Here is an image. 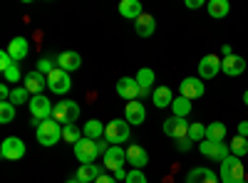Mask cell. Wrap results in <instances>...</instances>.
<instances>
[{
	"label": "cell",
	"mask_w": 248,
	"mask_h": 183,
	"mask_svg": "<svg viewBox=\"0 0 248 183\" xmlns=\"http://www.w3.org/2000/svg\"><path fill=\"white\" fill-rule=\"evenodd\" d=\"M218 181L221 183H243L246 181V169H243V161L238 156H229L221 161V169H218Z\"/></svg>",
	"instance_id": "cell-1"
},
{
	"label": "cell",
	"mask_w": 248,
	"mask_h": 183,
	"mask_svg": "<svg viewBox=\"0 0 248 183\" xmlns=\"http://www.w3.org/2000/svg\"><path fill=\"white\" fill-rule=\"evenodd\" d=\"M28 109H30V116H32V127L37 129L40 124H43L45 119H52V104L50 99L45 94H35L30 101H28Z\"/></svg>",
	"instance_id": "cell-2"
},
{
	"label": "cell",
	"mask_w": 248,
	"mask_h": 183,
	"mask_svg": "<svg viewBox=\"0 0 248 183\" xmlns=\"http://www.w3.org/2000/svg\"><path fill=\"white\" fill-rule=\"evenodd\" d=\"M40 146H55L57 141H62V124H57L55 119H45L43 124L35 129Z\"/></svg>",
	"instance_id": "cell-3"
},
{
	"label": "cell",
	"mask_w": 248,
	"mask_h": 183,
	"mask_svg": "<svg viewBox=\"0 0 248 183\" xmlns=\"http://www.w3.org/2000/svg\"><path fill=\"white\" fill-rule=\"evenodd\" d=\"M77 116H79V104L75 99H62V101H57L55 109H52V119L57 121V124H62V127L75 124Z\"/></svg>",
	"instance_id": "cell-4"
},
{
	"label": "cell",
	"mask_w": 248,
	"mask_h": 183,
	"mask_svg": "<svg viewBox=\"0 0 248 183\" xmlns=\"http://www.w3.org/2000/svg\"><path fill=\"white\" fill-rule=\"evenodd\" d=\"M129 121L127 119H112L109 124H107V129H105V139L109 141L112 146H119V144H124V141L129 139Z\"/></svg>",
	"instance_id": "cell-5"
},
{
	"label": "cell",
	"mask_w": 248,
	"mask_h": 183,
	"mask_svg": "<svg viewBox=\"0 0 248 183\" xmlns=\"http://www.w3.org/2000/svg\"><path fill=\"white\" fill-rule=\"evenodd\" d=\"M199 151H201V156L214 158V161H218V164H221L223 158L231 156V149H229L226 141H209V139H203L201 144H199Z\"/></svg>",
	"instance_id": "cell-6"
},
{
	"label": "cell",
	"mask_w": 248,
	"mask_h": 183,
	"mask_svg": "<svg viewBox=\"0 0 248 183\" xmlns=\"http://www.w3.org/2000/svg\"><path fill=\"white\" fill-rule=\"evenodd\" d=\"M47 89L52 94H67L72 89V79H70V72L55 67L50 74H47Z\"/></svg>",
	"instance_id": "cell-7"
},
{
	"label": "cell",
	"mask_w": 248,
	"mask_h": 183,
	"mask_svg": "<svg viewBox=\"0 0 248 183\" xmlns=\"http://www.w3.org/2000/svg\"><path fill=\"white\" fill-rule=\"evenodd\" d=\"M189 119H179V116H171V119H164V134L174 141H181V139H189Z\"/></svg>",
	"instance_id": "cell-8"
},
{
	"label": "cell",
	"mask_w": 248,
	"mask_h": 183,
	"mask_svg": "<svg viewBox=\"0 0 248 183\" xmlns=\"http://www.w3.org/2000/svg\"><path fill=\"white\" fill-rule=\"evenodd\" d=\"M25 141L17 139V136H8L3 139V144H0V156H3L5 161H20L25 156Z\"/></svg>",
	"instance_id": "cell-9"
},
{
	"label": "cell",
	"mask_w": 248,
	"mask_h": 183,
	"mask_svg": "<svg viewBox=\"0 0 248 183\" xmlns=\"http://www.w3.org/2000/svg\"><path fill=\"white\" fill-rule=\"evenodd\" d=\"M75 156L79 158V164H82V166L94 164V158L99 156L97 141H92V139H85V136H82V139L77 141V144H75Z\"/></svg>",
	"instance_id": "cell-10"
},
{
	"label": "cell",
	"mask_w": 248,
	"mask_h": 183,
	"mask_svg": "<svg viewBox=\"0 0 248 183\" xmlns=\"http://www.w3.org/2000/svg\"><path fill=\"white\" fill-rule=\"evenodd\" d=\"M179 92H181V97L191 99V101H194V99H201V97H203V92H206L203 79H201V77H186V79H181Z\"/></svg>",
	"instance_id": "cell-11"
},
{
	"label": "cell",
	"mask_w": 248,
	"mask_h": 183,
	"mask_svg": "<svg viewBox=\"0 0 248 183\" xmlns=\"http://www.w3.org/2000/svg\"><path fill=\"white\" fill-rule=\"evenodd\" d=\"M124 164H127V151L122 146H109V151L102 158V166L109 171H119V169H124Z\"/></svg>",
	"instance_id": "cell-12"
},
{
	"label": "cell",
	"mask_w": 248,
	"mask_h": 183,
	"mask_svg": "<svg viewBox=\"0 0 248 183\" xmlns=\"http://www.w3.org/2000/svg\"><path fill=\"white\" fill-rule=\"evenodd\" d=\"M117 94L122 97V99H127V101H134V99H139V82L134 77H122L119 82H117Z\"/></svg>",
	"instance_id": "cell-13"
},
{
	"label": "cell",
	"mask_w": 248,
	"mask_h": 183,
	"mask_svg": "<svg viewBox=\"0 0 248 183\" xmlns=\"http://www.w3.org/2000/svg\"><path fill=\"white\" fill-rule=\"evenodd\" d=\"M218 72H221V57H216V55L201 57V62H199V77L201 79H214Z\"/></svg>",
	"instance_id": "cell-14"
},
{
	"label": "cell",
	"mask_w": 248,
	"mask_h": 183,
	"mask_svg": "<svg viewBox=\"0 0 248 183\" xmlns=\"http://www.w3.org/2000/svg\"><path fill=\"white\" fill-rule=\"evenodd\" d=\"M124 119L129 121V127H139V124H144V119H147V109H144V104H141L139 99L127 101V109H124Z\"/></svg>",
	"instance_id": "cell-15"
},
{
	"label": "cell",
	"mask_w": 248,
	"mask_h": 183,
	"mask_svg": "<svg viewBox=\"0 0 248 183\" xmlns=\"http://www.w3.org/2000/svg\"><path fill=\"white\" fill-rule=\"evenodd\" d=\"M221 72L229 74V77H238L246 72V59L241 55H231V57H223L221 59Z\"/></svg>",
	"instance_id": "cell-16"
},
{
	"label": "cell",
	"mask_w": 248,
	"mask_h": 183,
	"mask_svg": "<svg viewBox=\"0 0 248 183\" xmlns=\"http://www.w3.org/2000/svg\"><path fill=\"white\" fill-rule=\"evenodd\" d=\"M127 164L132 166V169H144L149 164V154H147V149L144 146H139V144H132L129 149H127Z\"/></svg>",
	"instance_id": "cell-17"
},
{
	"label": "cell",
	"mask_w": 248,
	"mask_h": 183,
	"mask_svg": "<svg viewBox=\"0 0 248 183\" xmlns=\"http://www.w3.org/2000/svg\"><path fill=\"white\" fill-rule=\"evenodd\" d=\"M23 87L35 97V94H43V89L47 87V77L43 74V72H30V74H25V79H23Z\"/></svg>",
	"instance_id": "cell-18"
},
{
	"label": "cell",
	"mask_w": 248,
	"mask_h": 183,
	"mask_svg": "<svg viewBox=\"0 0 248 183\" xmlns=\"http://www.w3.org/2000/svg\"><path fill=\"white\" fill-rule=\"evenodd\" d=\"M57 67L65 70V72H75V70L82 67V57H79L77 52H72V50L60 52V55H57Z\"/></svg>",
	"instance_id": "cell-19"
},
{
	"label": "cell",
	"mask_w": 248,
	"mask_h": 183,
	"mask_svg": "<svg viewBox=\"0 0 248 183\" xmlns=\"http://www.w3.org/2000/svg\"><path fill=\"white\" fill-rule=\"evenodd\" d=\"M119 15L137 23V20L144 15V8H141L139 0H122V3H119Z\"/></svg>",
	"instance_id": "cell-20"
},
{
	"label": "cell",
	"mask_w": 248,
	"mask_h": 183,
	"mask_svg": "<svg viewBox=\"0 0 248 183\" xmlns=\"http://www.w3.org/2000/svg\"><path fill=\"white\" fill-rule=\"evenodd\" d=\"M186 183H218V176H214V171L203 166H196L186 173Z\"/></svg>",
	"instance_id": "cell-21"
},
{
	"label": "cell",
	"mask_w": 248,
	"mask_h": 183,
	"mask_svg": "<svg viewBox=\"0 0 248 183\" xmlns=\"http://www.w3.org/2000/svg\"><path fill=\"white\" fill-rule=\"evenodd\" d=\"M8 52H10V57L15 59V62L25 59V57H28V52H30L28 40H25V37H13L10 42H8Z\"/></svg>",
	"instance_id": "cell-22"
},
{
	"label": "cell",
	"mask_w": 248,
	"mask_h": 183,
	"mask_svg": "<svg viewBox=\"0 0 248 183\" xmlns=\"http://www.w3.org/2000/svg\"><path fill=\"white\" fill-rule=\"evenodd\" d=\"M154 30H156V20H154V15H147V13H144V15L137 20V23H134V32H137L139 37H152Z\"/></svg>",
	"instance_id": "cell-23"
},
{
	"label": "cell",
	"mask_w": 248,
	"mask_h": 183,
	"mask_svg": "<svg viewBox=\"0 0 248 183\" xmlns=\"http://www.w3.org/2000/svg\"><path fill=\"white\" fill-rule=\"evenodd\" d=\"M152 101H154V107L156 109H167V107H171V101H174V94H171V89L169 87H156L154 89V94H152Z\"/></svg>",
	"instance_id": "cell-24"
},
{
	"label": "cell",
	"mask_w": 248,
	"mask_h": 183,
	"mask_svg": "<svg viewBox=\"0 0 248 183\" xmlns=\"http://www.w3.org/2000/svg\"><path fill=\"white\" fill-rule=\"evenodd\" d=\"M206 10H209V15L214 20H221V17H226L231 13V3L229 0H209V3H206Z\"/></svg>",
	"instance_id": "cell-25"
},
{
	"label": "cell",
	"mask_w": 248,
	"mask_h": 183,
	"mask_svg": "<svg viewBox=\"0 0 248 183\" xmlns=\"http://www.w3.org/2000/svg\"><path fill=\"white\" fill-rule=\"evenodd\" d=\"M102 176V166L99 164H87V166H79V171H77V181L79 183H92V181H97Z\"/></svg>",
	"instance_id": "cell-26"
},
{
	"label": "cell",
	"mask_w": 248,
	"mask_h": 183,
	"mask_svg": "<svg viewBox=\"0 0 248 183\" xmlns=\"http://www.w3.org/2000/svg\"><path fill=\"white\" fill-rule=\"evenodd\" d=\"M191 109H194V104H191V99H186V97H174V101H171V112H174V116H179V119H186L191 114Z\"/></svg>",
	"instance_id": "cell-27"
},
{
	"label": "cell",
	"mask_w": 248,
	"mask_h": 183,
	"mask_svg": "<svg viewBox=\"0 0 248 183\" xmlns=\"http://www.w3.org/2000/svg\"><path fill=\"white\" fill-rule=\"evenodd\" d=\"M134 79L139 82V89H141V92H154L152 84H154V79H156V77H154V70H152V67H141V70L137 72Z\"/></svg>",
	"instance_id": "cell-28"
},
{
	"label": "cell",
	"mask_w": 248,
	"mask_h": 183,
	"mask_svg": "<svg viewBox=\"0 0 248 183\" xmlns=\"http://www.w3.org/2000/svg\"><path fill=\"white\" fill-rule=\"evenodd\" d=\"M105 124H102L99 119H90L87 124H85V129H82V134H85V139H92V141H99L102 139V134H105Z\"/></svg>",
	"instance_id": "cell-29"
},
{
	"label": "cell",
	"mask_w": 248,
	"mask_h": 183,
	"mask_svg": "<svg viewBox=\"0 0 248 183\" xmlns=\"http://www.w3.org/2000/svg\"><path fill=\"white\" fill-rule=\"evenodd\" d=\"M229 149H231V156H238V158L248 156V139H243V136H233V139L229 141Z\"/></svg>",
	"instance_id": "cell-30"
},
{
	"label": "cell",
	"mask_w": 248,
	"mask_h": 183,
	"mask_svg": "<svg viewBox=\"0 0 248 183\" xmlns=\"http://www.w3.org/2000/svg\"><path fill=\"white\" fill-rule=\"evenodd\" d=\"M206 139L209 141H223L226 139V124H221V121H211V124L206 127Z\"/></svg>",
	"instance_id": "cell-31"
},
{
	"label": "cell",
	"mask_w": 248,
	"mask_h": 183,
	"mask_svg": "<svg viewBox=\"0 0 248 183\" xmlns=\"http://www.w3.org/2000/svg\"><path fill=\"white\" fill-rule=\"evenodd\" d=\"M85 136L79 129H77V124H67V127H62V141H67V144H77V141Z\"/></svg>",
	"instance_id": "cell-32"
},
{
	"label": "cell",
	"mask_w": 248,
	"mask_h": 183,
	"mask_svg": "<svg viewBox=\"0 0 248 183\" xmlns=\"http://www.w3.org/2000/svg\"><path fill=\"white\" fill-rule=\"evenodd\" d=\"M32 99V94L25 89V87H13V94H10V101L15 107H20V104H25V101H30Z\"/></svg>",
	"instance_id": "cell-33"
},
{
	"label": "cell",
	"mask_w": 248,
	"mask_h": 183,
	"mask_svg": "<svg viewBox=\"0 0 248 183\" xmlns=\"http://www.w3.org/2000/svg\"><path fill=\"white\" fill-rule=\"evenodd\" d=\"M13 119H15V104L13 101H0V121L10 124Z\"/></svg>",
	"instance_id": "cell-34"
},
{
	"label": "cell",
	"mask_w": 248,
	"mask_h": 183,
	"mask_svg": "<svg viewBox=\"0 0 248 183\" xmlns=\"http://www.w3.org/2000/svg\"><path fill=\"white\" fill-rule=\"evenodd\" d=\"M3 79H5V84H13V87H15V84L20 82V79H25V77H23V72H20V67H17V65H13L10 70H5V72H3Z\"/></svg>",
	"instance_id": "cell-35"
},
{
	"label": "cell",
	"mask_w": 248,
	"mask_h": 183,
	"mask_svg": "<svg viewBox=\"0 0 248 183\" xmlns=\"http://www.w3.org/2000/svg\"><path fill=\"white\" fill-rule=\"evenodd\" d=\"M189 139H191V141H199V144H201V141L206 139V127L199 124V121H194V124L189 127Z\"/></svg>",
	"instance_id": "cell-36"
},
{
	"label": "cell",
	"mask_w": 248,
	"mask_h": 183,
	"mask_svg": "<svg viewBox=\"0 0 248 183\" xmlns=\"http://www.w3.org/2000/svg\"><path fill=\"white\" fill-rule=\"evenodd\" d=\"M55 67H57V57H43V59L37 62V72H43L45 77H47Z\"/></svg>",
	"instance_id": "cell-37"
},
{
	"label": "cell",
	"mask_w": 248,
	"mask_h": 183,
	"mask_svg": "<svg viewBox=\"0 0 248 183\" xmlns=\"http://www.w3.org/2000/svg\"><path fill=\"white\" fill-rule=\"evenodd\" d=\"M124 183H149V181H147V176H144L139 169H129L127 181H124Z\"/></svg>",
	"instance_id": "cell-38"
},
{
	"label": "cell",
	"mask_w": 248,
	"mask_h": 183,
	"mask_svg": "<svg viewBox=\"0 0 248 183\" xmlns=\"http://www.w3.org/2000/svg\"><path fill=\"white\" fill-rule=\"evenodd\" d=\"M13 65H17V62H15V59L10 57V52H8V50H3V52H0V72L10 70Z\"/></svg>",
	"instance_id": "cell-39"
},
{
	"label": "cell",
	"mask_w": 248,
	"mask_h": 183,
	"mask_svg": "<svg viewBox=\"0 0 248 183\" xmlns=\"http://www.w3.org/2000/svg\"><path fill=\"white\" fill-rule=\"evenodd\" d=\"M109 146H112V144H109L107 139H99V141H97V149H99V154H102V156H105V154L109 151Z\"/></svg>",
	"instance_id": "cell-40"
},
{
	"label": "cell",
	"mask_w": 248,
	"mask_h": 183,
	"mask_svg": "<svg viewBox=\"0 0 248 183\" xmlns=\"http://www.w3.org/2000/svg\"><path fill=\"white\" fill-rule=\"evenodd\" d=\"M191 144H194L191 139H181V141H176V146H179V151H189V149H191Z\"/></svg>",
	"instance_id": "cell-41"
},
{
	"label": "cell",
	"mask_w": 248,
	"mask_h": 183,
	"mask_svg": "<svg viewBox=\"0 0 248 183\" xmlns=\"http://www.w3.org/2000/svg\"><path fill=\"white\" fill-rule=\"evenodd\" d=\"M186 8H189V10H199L201 5H203V0H186V3H184Z\"/></svg>",
	"instance_id": "cell-42"
},
{
	"label": "cell",
	"mask_w": 248,
	"mask_h": 183,
	"mask_svg": "<svg viewBox=\"0 0 248 183\" xmlns=\"http://www.w3.org/2000/svg\"><path fill=\"white\" fill-rule=\"evenodd\" d=\"M238 136L248 139V121H241V124H238Z\"/></svg>",
	"instance_id": "cell-43"
},
{
	"label": "cell",
	"mask_w": 248,
	"mask_h": 183,
	"mask_svg": "<svg viewBox=\"0 0 248 183\" xmlns=\"http://www.w3.org/2000/svg\"><path fill=\"white\" fill-rule=\"evenodd\" d=\"M94 183H117V181H114V176H107V173H102V176H99V178H97Z\"/></svg>",
	"instance_id": "cell-44"
},
{
	"label": "cell",
	"mask_w": 248,
	"mask_h": 183,
	"mask_svg": "<svg viewBox=\"0 0 248 183\" xmlns=\"http://www.w3.org/2000/svg\"><path fill=\"white\" fill-rule=\"evenodd\" d=\"M127 173H129V171H124V169L114 171V181H127Z\"/></svg>",
	"instance_id": "cell-45"
},
{
	"label": "cell",
	"mask_w": 248,
	"mask_h": 183,
	"mask_svg": "<svg viewBox=\"0 0 248 183\" xmlns=\"http://www.w3.org/2000/svg\"><path fill=\"white\" fill-rule=\"evenodd\" d=\"M221 55H223V57H231V55H233L231 45H223V47H221Z\"/></svg>",
	"instance_id": "cell-46"
},
{
	"label": "cell",
	"mask_w": 248,
	"mask_h": 183,
	"mask_svg": "<svg viewBox=\"0 0 248 183\" xmlns=\"http://www.w3.org/2000/svg\"><path fill=\"white\" fill-rule=\"evenodd\" d=\"M243 104H246V107H248V89H246V92H243Z\"/></svg>",
	"instance_id": "cell-47"
},
{
	"label": "cell",
	"mask_w": 248,
	"mask_h": 183,
	"mask_svg": "<svg viewBox=\"0 0 248 183\" xmlns=\"http://www.w3.org/2000/svg\"><path fill=\"white\" fill-rule=\"evenodd\" d=\"M67 183H79V181H77V178H70V181H67Z\"/></svg>",
	"instance_id": "cell-48"
},
{
	"label": "cell",
	"mask_w": 248,
	"mask_h": 183,
	"mask_svg": "<svg viewBox=\"0 0 248 183\" xmlns=\"http://www.w3.org/2000/svg\"><path fill=\"white\" fill-rule=\"evenodd\" d=\"M243 183H248V178H246V181H243Z\"/></svg>",
	"instance_id": "cell-49"
}]
</instances>
